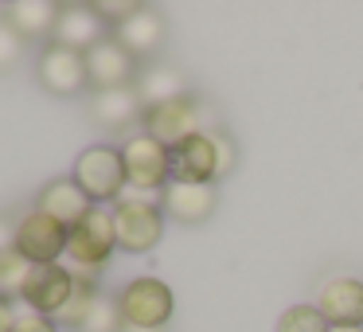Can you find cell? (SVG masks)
I'll use <instances>...</instances> for the list:
<instances>
[{
  "mask_svg": "<svg viewBox=\"0 0 363 332\" xmlns=\"http://www.w3.org/2000/svg\"><path fill=\"white\" fill-rule=\"evenodd\" d=\"M90 118L102 129H125L145 118V106L137 98V87H118V90H94L90 94Z\"/></svg>",
  "mask_w": 363,
  "mask_h": 332,
  "instance_id": "5bb4252c",
  "label": "cell"
},
{
  "mask_svg": "<svg viewBox=\"0 0 363 332\" xmlns=\"http://www.w3.org/2000/svg\"><path fill=\"white\" fill-rule=\"evenodd\" d=\"M35 211L51 215V219H59L67 231H71L74 223H79L82 215L90 211V199H86V192H82L74 180H51L48 188L40 192V204H35Z\"/></svg>",
  "mask_w": 363,
  "mask_h": 332,
  "instance_id": "2e32d148",
  "label": "cell"
},
{
  "mask_svg": "<svg viewBox=\"0 0 363 332\" xmlns=\"http://www.w3.org/2000/svg\"><path fill=\"white\" fill-rule=\"evenodd\" d=\"M137 74V59L121 48L113 35H106L102 43L86 51V79L94 90H118V87H133Z\"/></svg>",
  "mask_w": 363,
  "mask_h": 332,
  "instance_id": "ba28073f",
  "label": "cell"
},
{
  "mask_svg": "<svg viewBox=\"0 0 363 332\" xmlns=\"http://www.w3.org/2000/svg\"><path fill=\"white\" fill-rule=\"evenodd\" d=\"M118 305H121V316H125L129 328L157 332L172 316V289L164 282H157V277H137V282H129L118 293Z\"/></svg>",
  "mask_w": 363,
  "mask_h": 332,
  "instance_id": "277c9868",
  "label": "cell"
},
{
  "mask_svg": "<svg viewBox=\"0 0 363 332\" xmlns=\"http://www.w3.org/2000/svg\"><path fill=\"white\" fill-rule=\"evenodd\" d=\"M316 309L328 324H363V282L332 277L328 285H320Z\"/></svg>",
  "mask_w": 363,
  "mask_h": 332,
  "instance_id": "4fadbf2b",
  "label": "cell"
},
{
  "mask_svg": "<svg viewBox=\"0 0 363 332\" xmlns=\"http://www.w3.org/2000/svg\"><path fill=\"white\" fill-rule=\"evenodd\" d=\"M118 235H113V211L102 207H90L71 231H67V254H71V266L82 270H102L110 262Z\"/></svg>",
  "mask_w": 363,
  "mask_h": 332,
  "instance_id": "7a4b0ae2",
  "label": "cell"
},
{
  "mask_svg": "<svg viewBox=\"0 0 363 332\" xmlns=\"http://www.w3.org/2000/svg\"><path fill=\"white\" fill-rule=\"evenodd\" d=\"M328 332H363V324H328Z\"/></svg>",
  "mask_w": 363,
  "mask_h": 332,
  "instance_id": "83f0119b",
  "label": "cell"
},
{
  "mask_svg": "<svg viewBox=\"0 0 363 332\" xmlns=\"http://www.w3.org/2000/svg\"><path fill=\"white\" fill-rule=\"evenodd\" d=\"M74 184H79V188L86 192V199H94V204L121 199V192L129 188L121 149H110V145L86 149L79 160H74Z\"/></svg>",
  "mask_w": 363,
  "mask_h": 332,
  "instance_id": "6da1fadb",
  "label": "cell"
},
{
  "mask_svg": "<svg viewBox=\"0 0 363 332\" xmlns=\"http://www.w3.org/2000/svg\"><path fill=\"white\" fill-rule=\"evenodd\" d=\"M12 332H55V321L43 313H35V309H20L16 313V328Z\"/></svg>",
  "mask_w": 363,
  "mask_h": 332,
  "instance_id": "cb8c5ba5",
  "label": "cell"
},
{
  "mask_svg": "<svg viewBox=\"0 0 363 332\" xmlns=\"http://www.w3.org/2000/svg\"><path fill=\"white\" fill-rule=\"evenodd\" d=\"M20 51H24V40L12 32L4 20H0V71H9V67L20 63Z\"/></svg>",
  "mask_w": 363,
  "mask_h": 332,
  "instance_id": "603a6c76",
  "label": "cell"
},
{
  "mask_svg": "<svg viewBox=\"0 0 363 332\" xmlns=\"http://www.w3.org/2000/svg\"><path fill=\"white\" fill-rule=\"evenodd\" d=\"M121 332H152V328H129V324H125V328H121Z\"/></svg>",
  "mask_w": 363,
  "mask_h": 332,
  "instance_id": "f1b7e54d",
  "label": "cell"
},
{
  "mask_svg": "<svg viewBox=\"0 0 363 332\" xmlns=\"http://www.w3.org/2000/svg\"><path fill=\"white\" fill-rule=\"evenodd\" d=\"M55 20H59V4L51 0H16L4 9V24L20 35V40H40V35L55 32Z\"/></svg>",
  "mask_w": 363,
  "mask_h": 332,
  "instance_id": "e0dca14e",
  "label": "cell"
},
{
  "mask_svg": "<svg viewBox=\"0 0 363 332\" xmlns=\"http://www.w3.org/2000/svg\"><path fill=\"white\" fill-rule=\"evenodd\" d=\"M211 141H215V153H219V176H227L230 168H235V149H230V137L211 133Z\"/></svg>",
  "mask_w": 363,
  "mask_h": 332,
  "instance_id": "d4e9b609",
  "label": "cell"
},
{
  "mask_svg": "<svg viewBox=\"0 0 363 332\" xmlns=\"http://www.w3.org/2000/svg\"><path fill=\"white\" fill-rule=\"evenodd\" d=\"M40 82L51 94H79L82 87H90L86 55L71 48H59V43H48L40 55Z\"/></svg>",
  "mask_w": 363,
  "mask_h": 332,
  "instance_id": "30bf717a",
  "label": "cell"
},
{
  "mask_svg": "<svg viewBox=\"0 0 363 332\" xmlns=\"http://www.w3.org/2000/svg\"><path fill=\"white\" fill-rule=\"evenodd\" d=\"M113 40H118L133 59L149 55V51H157L160 40H164V20H160L157 12H149V9H137L133 16H125L118 28H113Z\"/></svg>",
  "mask_w": 363,
  "mask_h": 332,
  "instance_id": "ac0fdd59",
  "label": "cell"
},
{
  "mask_svg": "<svg viewBox=\"0 0 363 332\" xmlns=\"http://www.w3.org/2000/svg\"><path fill=\"white\" fill-rule=\"evenodd\" d=\"M16 246V223H9V215H0V250Z\"/></svg>",
  "mask_w": 363,
  "mask_h": 332,
  "instance_id": "484cf974",
  "label": "cell"
},
{
  "mask_svg": "<svg viewBox=\"0 0 363 332\" xmlns=\"http://www.w3.org/2000/svg\"><path fill=\"white\" fill-rule=\"evenodd\" d=\"M121 328H125L121 305H118V297H106V293H98L90 313H86V321L79 324V332H121Z\"/></svg>",
  "mask_w": 363,
  "mask_h": 332,
  "instance_id": "44dd1931",
  "label": "cell"
},
{
  "mask_svg": "<svg viewBox=\"0 0 363 332\" xmlns=\"http://www.w3.org/2000/svg\"><path fill=\"white\" fill-rule=\"evenodd\" d=\"M137 98H141L145 110H152V106L188 98V82H184V74L176 71V67H164V63L145 67V71L137 74Z\"/></svg>",
  "mask_w": 363,
  "mask_h": 332,
  "instance_id": "d6986e66",
  "label": "cell"
},
{
  "mask_svg": "<svg viewBox=\"0 0 363 332\" xmlns=\"http://www.w3.org/2000/svg\"><path fill=\"white\" fill-rule=\"evenodd\" d=\"M71 293H74L71 270L55 262V266H35L32 282H28V289H24V301H28V309H35V313L55 316L59 309L71 301Z\"/></svg>",
  "mask_w": 363,
  "mask_h": 332,
  "instance_id": "7c38bea8",
  "label": "cell"
},
{
  "mask_svg": "<svg viewBox=\"0 0 363 332\" xmlns=\"http://www.w3.org/2000/svg\"><path fill=\"white\" fill-rule=\"evenodd\" d=\"M219 176V153L211 133H196L172 149V180L180 184H211Z\"/></svg>",
  "mask_w": 363,
  "mask_h": 332,
  "instance_id": "8fae6325",
  "label": "cell"
},
{
  "mask_svg": "<svg viewBox=\"0 0 363 332\" xmlns=\"http://www.w3.org/2000/svg\"><path fill=\"white\" fill-rule=\"evenodd\" d=\"M277 332H328V321L320 316L316 305H293V309L281 313Z\"/></svg>",
  "mask_w": 363,
  "mask_h": 332,
  "instance_id": "7402d4cb",
  "label": "cell"
},
{
  "mask_svg": "<svg viewBox=\"0 0 363 332\" xmlns=\"http://www.w3.org/2000/svg\"><path fill=\"white\" fill-rule=\"evenodd\" d=\"M160 207L176 223H199L215 211V184H180L168 180L160 192Z\"/></svg>",
  "mask_w": 363,
  "mask_h": 332,
  "instance_id": "9a60e30c",
  "label": "cell"
},
{
  "mask_svg": "<svg viewBox=\"0 0 363 332\" xmlns=\"http://www.w3.org/2000/svg\"><path fill=\"white\" fill-rule=\"evenodd\" d=\"M16 250L35 266H55L59 254H67V227L43 211H32L16 223Z\"/></svg>",
  "mask_w": 363,
  "mask_h": 332,
  "instance_id": "52a82bcc",
  "label": "cell"
},
{
  "mask_svg": "<svg viewBox=\"0 0 363 332\" xmlns=\"http://www.w3.org/2000/svg\"><path fill=\"white\" fill-rule=\"evenodd\" d=\"M121 160H125V180L133 192H164L172 180V149L152 141L149 133H137L121 145Z\"/></svg>",
  "mask_w": 363,
  "mask_h": 332,
  "instance_id": "3957f363",
  "label": "cell"
},
{
  "mask_svg": "<svg viewBox=\"0 0 363 332\" xmlns=\"http://www.w3.org/2000/svg\"><path fill=\"white\" fill-rule=\"evenodd\" d=\"M141 126L152 141H160L164 149H176V145H184L188 137L203 133V114H199V102L188 94V98H176V102L145 110Z\"/></svg>",
  "mask_w": 363,
  "mask_h": 332,
  "instance_id": "5b68a950",
  "label": "cell"
},
{
  "mask_svg": "<svg viewBox=\"0 0 363 332\" xmlns=\"http://www.w3.org/2000/svg\"><path fill=\"white\" fill-rule=\"evenodd\" d=\"M55 40L59 48H71L86 55L94 43L106 40V20L98 12V4H59V20H55Z\"/></svg>",
  "mask_w": 363,
  "mask_h": 332,
  "instance_id": "9c48e42d",
  "label": "cell"
},
{
  "mask_svg": "<svg viewBox=\"0 0 363 332\" xmlns=\"http://www.w3.org/2000/svg\"><path fill=\"white\" fill-rule=\"evenodd\" d=\"M16 328V309H12V301L0 297V332H12Z\"/></svg>",
  "mask_w": 363,
  "mask_h": 332,
  "instance_id": "4316f807",
  "label": "cell"
},
{
  "mask_svg": "<svg viewBox=\"0 0 363 332\" xmlns=\"http://www.w3.org/2000/svg\"><path fill=\"white\" fill-rule=\"evenodd\" d=\"M32 274H35V262H28L16 246H12V250H0V297L4 301L24 297Z\"/></svg>",
  "mask_w": 363,
  "mask_h": 332,
  "instance_id": "ffe728a7",
  "label": "cell"
},
{
  "mask_svg": "<svg viewBox=\"0 0 363 332\" xmlns=\"http://www.w3.org/2000/svg\"><path fill=\"white\" fill-rule=\"evenodd\" d=\"M113 235H118V246L129 254L152 250L160 238V207L121 196L118 207H113Z\"/></svg>",
  "mask_w": 363,
  "mask_h": 332,
  "instance_id": "8992f818",
  "label": "cell"
}]
</instances>
